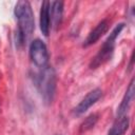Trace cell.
<instances>
[{
	"instance_id": "7",
	"label": "cell",
	"mask_w": 135,
	"mask_h": 135,
	"mask_svg": "<svg viewBox=\"0 0 135 135\" xmlns=\"http://www.w3.org/2000/svg\"><path fill=\"white\" fill-rule=\"evenodd\" d=\"M51 2L50 1H44L41 4L40 7V18H39V23H40V30L44 36H49L50 31H51Z\"/></svg>"
},
{
	"instance_id": "13",
	"label": "cell",
	"mask_w": 135,
	"mask_h": 135,
	"mask_svg": "<svg viewBox=\"0 0 135 135\" xmlns=\"http://www.w3.org/2000/svg\"><path fill=\"white\" fill-rule=\"evenodd\" d=\"M132 135H133V134H132Z\"/></svg>"
},
{
	"instance_id": "8",
	"label": "cell",
	"mask_w": 135,
	"mask_h": 135,
	"mask_svg": "<svg viewBox=\"0 0 135 135\" xmlns=\"http://www.w3.org/2000/svg\"><path fill=\"white\" fill-rule=\"evenodd\" d=\"M51 24L55 30H57L62 21L63 16V2L62 1H53L51 2ZM51 25V26H52Z\"/></svg>"
},
{
	"instance_id": "3",
	"label": "cell",
	"mask_w": 135,
	"mask_h": 135,
	"mask_svg": "<svg viewBox=\"0 0 135 135\" xmlns=\"http://www.w3.org/2000/svg\"><path fill=\"white\" fill-rule=\"evenodd\" d=\"M123 28H124V23H119L113 28V31L111 32L109 37L105 39V41L103 42V44L99 49L96 56L92 59V61L90 63V69H92V70L97 69L98 66L102 65L103 63H105L108 60L111 59L113 52H114V49H115L116 39Z\"/></svg>"
},
{
	"instance_id": "10",
	"label": "cell",
	"mask_w": 135,
	"mask_h": 135,
	"mask_svg": "<svg viewBox=\"0 0 135 135\" xmlns=\"http://www.w3.org/2000/svg\"><path fill=\"white\" fill-rule=\"evenodd\" d=\"M129 124H130V120L128 116L126 115L117 116L112 127L110 128L108 135H123L129 129Z\"/></svg>"
},
{
	"instance_id": "11",
	"label": "cell",
	"mask_w": 135,
	"mask_h": 135,
	"mask_svg": "<svg viewBox=\"0 0 135 135\" xmlns=\"http://www.w3.org/2000/svg\"><path fill=\"white\" fill-rule=\"evenodd\" d=\"M97 121H98V115L97 114H91V115H89L82 121V123L80 124V132L83 133V132H86V131L93 129Z\"/></svg>"
},
{
	"instance_id": "1",
	"label": "cell",
	"mask_w": 135,
	"mask_h": 135,
	"mask_svg": "<svg viewBox=\"0 0 135 135\" xmlns=\"http://www.w3.org/2000/svg\"><path fill=\"white\" fill-rule=\"evenodd\" d=\"M14 15L17 20V41L23 44L32 36L35 30L34 13L28 1H18L14 8Z\"/></svg>"
},
{
	"instance_id": "9",
	"label": "cell",
	"mask_w": 135,
	"mask_h": 135,
	"mask_svg": "<svg viewBox=\"0 0 135 135\" xmlns=\"http://www.w3.org/2000/svg\"><path fill=\"white\" fill-rule=\"evenodd\" d=\"M133 99H134V79H131V81L128 85V89L123 95V98L117 109V116L124 115V113L129 110Z\"/></svg>"
},
{
	"instance_id": "12",
	"label": "cell",
	"mask_w": 135,
	"mask_h": 135,
	"mask_svg": "<svg viewBox=\"0 0 135 135\" xmlns=\"http://www.w3.org/2000/svg\"><path fill=\"white\" fill-rule=\"evenodd\" d=\"M56 135H61V134H56Z\"/></svg>"
},
{
	"instance_id": "4",
	"label": "cell",
	"mask_w": 135,
	"mask_h": 135,
	"mask_svg": "<svg viewBox=\"0 0 135 135\" xmlns=\"http://www.w3.org/2000/svg\"><path fill=\"white\" fill-rule=\"evenodd\" d=\"M30 58L38 69H43L49 65V51L45 43L40 39H35L30 44Z\"/></svg>"
},
{
	"instance_id": "2",
	"label": "cell",
	"mask_w": 135,
	"mask_h": 135,
	"mask_svg": "<svg viewBox=\"0 0 135 135\" xmlns=\"http://www.w3.org/2000/svg\"><path fill=\"white\" fill-rule=\"evenodd\" d=\"M39 70L40 71L38 73L34 74V82L43 101L46 104H50L52 103L56 92V73L50 65Z\"/></svg>"
},
{
	"instance_id": "5",
	"label": "cell",
	"mask_w": 135,
	"mask_h": 135,
	"mask_svg": "<svg viewBox=\"0 0 135 135\" xmlns=\"http://www.w3.org/2000/svg\"><path fill=\"white\" fill-rule=\"evenodd\" d=\"M102 96V91L99 88H96L92 91H90L84 98L77 104V107L74 109V113L76 115H81L85 113L92 105H94Z\"/></svg>"
},
{
	"instance_id": "6",
	"label": "cell",
	"mask_w": 135,
	"mask_h": 135,
	"mask_svg": "<svg viewBox=\"0 0 135 135\" xmlns=\"http://www.w3.org/2000/svg\"><path fill=\"white\" fill-rule=\"evenodd\" d=\"M109 30V21L108 20H102L100 21L88 35L85 40L83 41V46L88 47L94 43H96Z\"/></svg>"
}]
</instances>
